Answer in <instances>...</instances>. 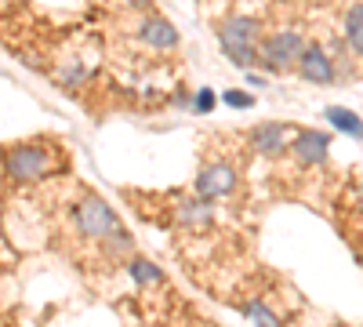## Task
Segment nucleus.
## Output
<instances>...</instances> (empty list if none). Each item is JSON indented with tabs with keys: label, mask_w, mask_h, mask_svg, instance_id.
I'll use <instances>...</instances> for the list:
<instances>
[{
	"label": "nucleus",
	"mask_w": 363,
	"mask_h": 327,
	"mask_svg": "<svg viewBox=\"0 0 363 327\" xmlns=\"http://www.w3.org/2000/svg\"><path fill=\"white\" fill-rule=\"evenodd\" d=\"M248 317L254 320V327H280L276 317L265 309V302H251V306H248Z\"/></svg>",
	"instance_id": "4468645a"
},
{
	"label": "nucleus",
	"mask_w": 363,
	"mask_h": 327,
	"mask_svg": "<svg viewBox=\"0 0 363 327\" xmlns=\"http://www.w3.org/2000/svg\"><path fill=\"white\" fill-rule=\"evenodd\" d=\"M84 80V69H76V73H66V84H80Z\"/></svg>",
	"instance_id": "f3484780"
},
{
	"label": "nucleus",
	"mask_w": 363,
	"mask_h": 327,
	"mask_svg": "<svg viewBox=\"0 0 363 327\" xmlns=\"http://www.w3.org/2000/svg\"><path fill=\"white\" fill-rule=\"evenodd\" d=\"M131 4H135V8H149V0H131Z\"/></svg>",
	"instance_id": "a211bd4d"
},
{
	"label": "nucleus",
	"mask_w": 363,
	"mask_h": 327,
	"mask_svg": "<svg viewBox=\"0 0 363 327\" xmlns=\"http://www.w3.org/2000/svg\"><path fill=\"white\" fill-rule=\"evenodd\" d=\"M345 36H349V44H353L356 52H363V4L349 11V19H345Z\"/></svg>",
	"instance_id": "9b49d317"
},
{
	"label": "nucleus",
	"mask_w": 363,
	"mask_h": 327,
	"mask_svg": "<svg viewBox=\"0 0 363 327\" xmlns=\"http://www.w3.org/2000/svg\"><path fill=\"white\" fill-rule=\"evenodd\" d=\"M287 135H291L287 124H262V128L254 131V149L265 157H276L283 149V142H287Z\"/></svg>",
	"instance_id": "6e6552de"
},
{
	"label": "nucleus",
	"mask_w": 363,
	"mask_h": 327,
	"mask_svg": "<svg viewBox=\"0 0 363 327\" xmlns=\"http://www.w3.org/2000/svg\"><path fill=\"white\" fill-rule=\"evenodd\" d=\"M327 120H331L338 131L360 135V138H363V120L356 117V113H349V109H342V106H331V109H327Z\"/></svg>",
	"instance_id": "9d476101"
},
{
	"label": "nucleus",
	"mask_w": 363,
	"mask_h": 327,
	"mask_svg": "<svg viewBox=\"0 0 363 327\" xmlns=\"http://www.w3.org/2000/svg\"><path fill=\"white\" fill-rule=\"evenodd\" d=\"M142 41H146L149 47H160V52H171V47L178 44V30L167 19H146V26H142Z\"/></svg>",
	"instance_id": "0eeeda50"
},
{
	"label": "nucleus",
	"mask_w": 363,
	"mask_h": 327,
	"mask_svg": "<svg viewBox=\"0 0 363 327\" xmlns=\"http://www.w3.org/2000/svg\"><path fill=\"white\" fill-rule=\"evenodd\" d=\"M222 98H226V102H229L232 109H251V106H254V98H251L248 91H240V87H232V91H226Z\"/></svg>",
	"instance_id": "2eb2a0df"
},
{
	"label": "nucleus",
	"mask_w": 363,
	"mask_h": 327,
	"mask_svg": "<svg viewBox=\"0 0 363 327\" xmlns=\"http://www.w3.org/2000/svg\"><path fill=\"white\" fill-rule=\"evenodd\" d=\"M207 218H211V207H207V204H186L178 211V222H186V225H200Z\"/></svg>",
	"instance_id": "ddd939ff"
},
{
	"label": "nucleus",
	"mask_w": 363,
	"mask_h": 327,
	"mask_svg": "<svg viewBox=\"0 0 363 327\" xmlns=\"http://www.w3.org/2000/svg\"><path fill=\"white\" fill-rule=\"evenodd\" d=\"M131 276H135V284H160V269L153 266V262H146V258H135L131 262Z\"/></svg>",
	"instance_id": "f8f14e48"
},
{
	"label": "nucleus",
	"mask_w": 363,
	"mask_h": 327,
	"mask_svg": "<svg viewBox=\"0 0 363 327\" xmlns=\"http://www.w3.org/2000/svg\"><path fill=\"white\" fill-rule=\"evenodd\" d=\"M218 36H222V52L248 73V66H254V58H258V22L254 19H229Z\"/></svg>",
	"instance_id": "f257e3e1"
},
{
	"label": "nucleus",
	"mask_w": 363,
	"mask_h": 327,
	"mask_svg": "<svg viewBox=\"0 0 363 327\" xmlns=\"http://www.w3.org/2000/svg\"><path fill=\"white\" fill-rule=\"evenodd\" d=\"M327 135H320V131H305L302 138L294 142V153L302 164H320L323 157H327Z\"/></svg>",
	"instance_id": "1a4fd4ad"
},
{
	"label": "nucleus",
	"mask_w": 363,
	"mask_h": 327,
	"mask_svg": "<svg viewBox=\"0 0 363 327\" xmlns=\"http://www.w3.org/2000/svg\"><path fill=\"white\" fill-rule=\"evenodd\" d=\"M76 225H80V233L102 240V236H109L116 229V215H113V207L106 204V200L87 196L84 204H80V211H76Z\"/></svg>",
	"instance_id": "7ed1b4c3"
},
{
	"label": "nucleus",
	"mask_w": 363,
	"mask_h": 327,
	"mask_svg": "<svg viewBox=\"0 0 363 327\" xmlns=\"http://www.w3.org/2000/svg\"><path fill=\"white\" fill-rule=\"evenodd\" d=\"M302 52H305V41L298 33H276V36H269V41H262L258 58H262V66H269V69H287V66H298Z\"/></svg>",
	"instance_id": "f03ea898"
},
{
	"label": "nucleus",
	"mask_w": 363,
	"mask_h": 327,
	"mask_svg": "<svg viewBox=\"0 0 363 327\" xmlns=\"http://www.w3.org/2000/svg\"><path fill=\"white\" fill-rule=\"evenodd\" d=\"M298 73L313 84H331L334 80V66H331V58L323 55V47H305L302 58H298Z\"/></svg>",
	"instance_id": "423d86ee"
},
{
	"label": "nucleus",
	"mask_w": 363,
	"mask_h": 327,
	"mask_svg": "<svg viewBox=\"0 0 363 327\" xmlns=\"http://www.w3.org/2000/svg\"><path fill=\"white\" fill-rule=\"evenodd\" d=\"M211 106H214V91H207V87H204V91L197 95V109H200V113H207Z\"/></svg>",
	"instance_id": "dca6fc26"
},
{
	"label": "nucleus",
	"mask_w": 363,
	"mask_h": 327,
	"mask_svg": "<svg viewBox=\"0 0 363 327\" xmlns=\"http://www.w3.org/2000/svg\"><path fill=\"white\" fill-rule=\"evenodd\" d=\"M8 171L22 182L41 179L44 171H51V157L41 146H19V149H11V157H8Z\"/></svg>",
	"instance_id": "20e7f679"
},
{
	"label": "nucleus",
	"mask_w": 363,
	"mask_h": 327,
	"mask_svg": "<svg viewBox=\"0 0 363 327\" xmlns=\"http://www.w3.org/2000/svg\"><path fill=\"white\" fill-rule=\"evenodd\" d=\"M232 185H236V171H232L229 164H211V168L200 171L197 193H200L204 200H214V196H229Z\"/></svg>",
	"instance_id": "39448f33"
}]
</instances>
